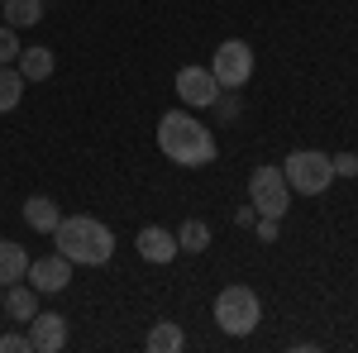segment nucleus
<instances>
[{"label":"nucleus","mask_w":358,"mask_h":353,"mask_svg":"<svg viewBox=\"0 0 358 353\" xmlns=\"http://www.w3.org/2000/svg\"><path fill=\"white\" fill-rule=\"evenodd\" d=\"M334 177H358V153H334Z\"/></svg>","instance_id":"aec40b11"},{"label":"nucleus","mask_w":358,"mask_h":353,"mask_svg":"<svg viewBox=\"0 0 358 353\" xmlns=\"http://www.w3.org/2000/svg\"><path fill=\"white\" fill-rule=\"evenodd\" d=\"M20 77L24 82H48L53 77V48H43V43L20 48Z\"/></svg>","instance_id":"4468645a"},{"label":"nucleus","mask_w":358,"mask_h":353,"mask_svg":"<svg viewBox=\"0 0 358 353\" xmlns=\"http://www.w3.org/2000/svg\"><path fill=\"white\" fill-rule=\"evenodd\" d=\"M24 77H20V67H15V62H5V67H0V115H10V110L20 106V101H24Z\"/></svg>","instance_id":"dca6fc26"},{"label":"nucleus","mask_w":358,"mask_h":353,"mask_svg":"<svg viewBox=\"0 0 358 353\" xmlns=\"http://www.w3.org/2000/svg\"><path fill=\"white\" fill-rule=\"evenodd\" d=\"M5 62H20V34L10 24H0V67Z\"/></svg>","instance_id":"6ab92c4d"},{"label":"nucleus","mask_w":358,"mask_h":353,"mask_svg":"<svg viewBox=\"0 0 358 353\" xmlns=\"http://www.w3.org/2000/svg\"><path fill=\"white\" fill-rule=\"evenodd\" d=\"M263 320V301L253 287H224L220 296H215V325L229 334V339H244L253 334Z\"/></svg>","instance_id":"20e7f679"},{"label":"nucleus","mask_w":358,"mask_h":353,"mask_svg":"<svg viewBox=\"0 0 358 353\" xmlns=\"http://www.w3.org/2000/svg\"><path fill=\"white\" fill-rule=\"evenodd\" d=\"M29 272V253L24 244H15V239H0V287H15V282H24Z\"/></svg>","instance_id":"ddd939ff"},{"label":"nucleus","mask_w":358,"mask_h":353,"mask_svg":"<svg viewBox=\"0 0 358 353\" xmlns=\"http://www.w3.org/2000/svg\"><path fill=\"white\" fill-rule=\"evenodd\" d=\"M0 310H5V296H0Z\"/></svg>","instance_id":"b1692460"},{"label":"nucleus","mask_w":358,"mask_h":353,"mask_svg":"<svg viewBox=\"0 0 358 353\" xmlns=\"http://www.w3.org/2000/svg\"><path fill=\"white\" fill-rule=\"evenodd\" d=\"M215 115H220V120H234V115H239V101H234V96H215Z\"/></svg>","instance_id":"4be33fe9"},{"label":"nucleus","mask_w":358,"mask_h":353,"mask_svg":"<svg viewBox=\"0 0 358 353\" xmlns=\"http://www.w3.org/2000/svg\"><path fill=\"white\" fill-rule=\"evenodd\" d=\"M282 177H287L292 196H320L334 182V163H330V153H320V148H296V153H287Z\"/></svg>","instance_id":"7ed1b4c3"},{"label":"nucleus","mask_w":358,"mask_h":353,"mask_svg":"<svg viewBox=\"0 0 358 353\" xmlns=\"http://www.w3.org/2000/svg\"><path fill=\"white\" fill-rule=\"evenodd\" d=\"M0 5H5V0H0Z\"/></svg>","instance_id":"393cba45"},{"label":"nucleus","mask_w":358,"mask_h":353,"mask_svg":"<svg viewBox=\"0 0 358 353\" xmlns=\"http://www.w3.org/2000/svg\"><path fill=\"white\" fill-rule=\"evenodd\" d=\"M0 353H34L29 334H0Z\"/></svg>","instance_id":"412c9836"},{"label":"nucleus","mask_w":358,"mask_h":353,"mask_svg":"<svg viewBox=\"0 0 358 353\" xmlns=\"http://www.w3.org/2000/svg\"><path fill=\"white\" fill-rule=\"evenodd\" d=\"M5 315H10V320H20V325H29V320L38 315V291H34L29 282L5 287Z\"/></svg>","instance_id":"9b49d317"},{"label":"nucleus","mask_w":358,"mask_h":353,"mask_svg":"<svg viewBox=\"0 0 358 353\" xmlns=\"http://www.w3.org/2000/svg\"><path fill=\"white\" fill-rule=\"evenodd\" d=\"M172 86H177V96H182V106H187V110H210V106H215V96H220V82H215L210 67H182Z\"/></svg>","instance_id":"0eeeda50"},{"label":"nucleus","mask_w":358,"mask_h":353,"mask_svg":"<svg viewBox=\"0 0 358 353\" xmlns=\"http://www.w3.org/2000/svg\"><path fill=\"white\" fill-rule=\"evenodd\" d=\"M0 10H5V24L10 29H29L43 20V0H5Z\"/></svg>","instance_id":"f3484780"},{"label":"nucleus","mask_w":358,"mask_h":353,"mask_svg":"<svg viewBox=\"0 0 358 353\" xmlns=\"http://www.w3.org/2000/svg\"><path fill=\"white\" fill-rule=\"evenodd\" d=\"M57 219H62V210H57L53 196H29V201H24V224H29V229H38V234H53Z\"/></svg>","instance_id":"f8f14e48"},{"label":"nucleus","mask_w":358,"mask_h":353,"mask_svg":"<svg viewBox=\"0 0 358 353\" xmlns=\"http://www.w3.org/2000/svg\"><path fill=\"white\" fill-rule=\"evenodd\" d=\"M253 219H258V210H253V206H239V215H234V224H253Z\"/></svg>","instance_id":"5701e85b"},{"label":"nucleus","mask_w":358,"mask_h":353,"mask_svg":"<svg viewBox=\"0 0 358 353\" xmlns=\"http://www.w3.org/2000/svg\"><path fill=\"white\" fill-rule=\"evenodd\" d=\"M29 344H34V353H62L67 349V315L38 310V315L29 320Z\"/></svg>","instance_id":"1a4fd4ad"},{"label":"nucleus","mask_w":358,"mask_h":353,"mask_svg":"<svg viewBox=\"0 0 358 353\" xmlns=\"http://www.w3.org/2000/svg\"><path fill=\"white\" fill-rule=\"evenodd\" d=\"M53 244L77 268H106L115 258V234L91 215H62L57 229H53Z\"/></svg>","instance_id":"f03ea898"},{"label":"nucleus","mask_w":358,"mask_h":353,"mask_svg":"<svg viewBox=\"0 0 358 353\" xmlns=\"http://www.w3.org/2000/svg\"><path fill=\"white\" fill-rule=\"evenodd\" d=\"M24 282L34 291H43V296H57V291H67V282H72V263L53 253V258H29V272Z\"/></svg>","instance_id":"6e6552de"},{"label":"nucleus","mask_w":358,"mask_h":353,"mask_svg":"<svg viewBox=\"0 0 358 353\" xmlns=\"http://www.w3.org/2000/svg\"><path fill=\"white\" fill-rule=\"evenodd\" d=\"M134 248H138V258H143V263H158V268L172 263V258L182 253L177 234L163 229V224H143V229H138V239H134Z\"/></svg>","instance_id":"9d476101"},{"label":"nucleus","mask_w":358,"mask_h":353,"mask_svg":"<svg viewBox=\"0 0 358 353\" xmlns=\"http://www.w3.org/2000/svg\"><path fill=\"white\" fill-rule=\"evenodd\" d=\"M248 206L258 210V215L268 219H282L287 215V206H292V187H287V177H282V167H253L248 172Z\"/></svg>","instance_id":"39448f33"},{"label":"nucleus","mask_w":358,"mask_h":353,"mask_svg":"<svg viewBox=\"0 0 358 353\" xmlns=\"http://www.w3.org/2000/svg\"><path fill=\"white\" fill-rule=\"evenodd\" d=\"M177 244H182V253H206L210 248V224L206 219H187L177 229Z\"/></svg>","instance_id":"a211bd4d"},{"label":"nucleus","mask_w":358,"mask_h":353,"mask_svg":"<svg viewBox=\"0 0 358 353\" xmlns=\"http://www.w3.org/2000/svg\"><path fill=\"white\" fill-rule=\"evenodd\" d=\"M210 72H215L220 91H239L253 77V48H248L244 38H224L220 48L210 53Z\"/></svg>","instance_id":"423d86ee"},{"label":"nucleus","mask_w":358,"mask_h":353,"mask_svg":"<svg viewBox=\"0 0 358 353\" xmlns=\"http://www.w3.org/2000/svg\"><path fill=\"white\" fill-rule=\"evenodd\" d=\"M158 148L177 167H206L215 163V134L196 120L192 110H167L158 120Z\"/></svg>","instance_id":"f257e3e1"},{"label":"nucleus","mask_w":358,"mask_h":353,"mask_svg":"<svg viewBox=\"0 0 358 353\" xmlns=\"http://www.w3.org/2000/svg\"><path fill=\"white\" fill-rule=\"evenodd\" d=\"M148 349L153 353H182L187 349V329L177 325V320H158V325L148 329Z\"/></svg>","instance_id":"2eb2a0df"}]
</instances>
